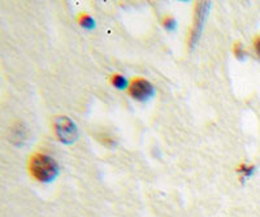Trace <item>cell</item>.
<instances>
[{
    "label": "cell",
    "mask_w": 260,
    "mask_h": 217,
    "mask_svg": "<svg viewBox=\"0 0 260 217\" xmlns=\"http://www.w3.org/2000/svg\"><path fill=\"white\" fill-rule=\"evenodd\" d=\"M78 24L83 27V29L91 30L95 27V20L89 15V13H80L77 18Z\"/></svg>",
    "instance_id": "cell-6"
},
{
    "label": "cell",
    "mask_w": 260,
    "mask_h": 217,
    "mask_svg": "<svg viewBox=\"0 0 260 217\" xmlns=\"http://www.w3.org/2000/svg\"><path fill=\"white\" fill-rule=\"evenodd\" d=\"M233 54L237 59H245L246 57V50H245V46L242 45L241 42H234L233 45Z\"/></svg>",
    "instance_id": "cell-8"
},
{
    "label": "cell",
    "mask_w": 260,
    "mask_h": 217,
    "mask_svg": "<svg viewBox=\"0 0 260 217\" xmlns=\"http://www.w3.org/2000/svg\"><path fill=\"white\" fill-rule=\"evenodd\" d=\"M161 25L167 31H173L177 27V21H176V18L172 15H166L161 18Z\"/></svg>",
    "instance_id": "cell-7"
},
{
    "label": "cell",
    "mask_w": 260,
    "mask_h": 217,
    "mask_svg": "<svg viewBox=\"0 0 260 217\" xmlns=\"http://www.w3.org/2000/svg\"><path fill=\"white\" fill-rule=\"evenodd\" d=\"M52 130L55 137L64 144H72L78 138L77 125L68 116L53 117Z\"/></svg>",
    "instance_id": "cell-2"
},
{
    "label": "cell",
    "mask_w": 260,
    "mask_h": 217,
    "mask_svg": "<svg viewBox=\"0 0 260 217\" xmlns=\"http://www.w3.org/2000/svg\"><path fill=\"white\" fill-rule=\"evenodd\" d=\"M252 46H254L255 54L260 57V34L254 38V41H252Z\"/></svg>",
    "instance_id": "cell-9"
},
{
    "label": "cell",
    "mask_w": 260,
    "mask_h": 217,
    "mask_svg": "<svg viewBox=\"0 0 260 217\" xmlns=\"http://www.w3.org/2000/svg\"><path fill=\"white\" fill-rule=\"evenodd\" d=\"M127 94H129L134 100L145 101L152 98L155 94L154 85L150 81L145 80L142 77H134L130 81L129 87H127Z\"/></svg>",
    "instance_id": "cell-4"
},
{
    "label": "cell",
    "mask_w": 260,
    "mask_h": 217,
    "mask_svg": "<svg viewBox=\"0 0 260 217\" xmlns=\"http://www.w3.org/2000/svg\"><path fill=\"white\" fill-rule=\"evenodd\" d=\"M110 81H111V85L118 90H124L129 87L126 78H125L122 75H118V73H115V75L111 76Z\"/></svg>",
    "instance_id": "cell-5"
},
{
    "label": "cell",
    "mask_w": 260,
    "mask_h": 217,
    "mask_svg": "<svg viewBox=\"0 0 260 217\" xmlns=\"http://www.w3.org/2000/svg\"><path fill=\"white\" fill-rule=\"evenodd\" d=\"M27 169L30 175L37 181L50 182L59 174V164L50 155L37 151L29 156Z\"/></svg>",
    "instance_id": "cell-1"
},
{
    "label": "cell",
    "mask_w": 260,
    "mask_h": 217,
    "mask_svg": "<svg viewBox=\"0 0 260 217\" xmlns=\"http://www.w3.org/2000/svg\"><path fill=\"white\" fill-rule=\"evenodd\" d=\"M210 2H197L194 7V16H192V25L189 33V47L194 48L195 45L199 42L202 30H203L204 22L207 18L208 11H210Z\"/></svg>",
    "instance_id": "cell-3"
}]
</instances>
